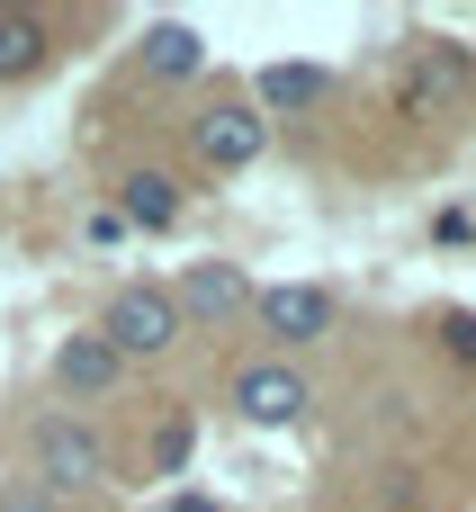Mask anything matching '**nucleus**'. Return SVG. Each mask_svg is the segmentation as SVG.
<instances>
[{"label":"nucleus","instance_id":"obj_2","mask_svg":"<svg viewBox=\"0 0 476 512\" xmlns=\"http://www.w3.org/2000/svg\"><path fill=\"white\" fill-rule=\"evenodd\" d=\"M108 468V450H99V432L90 423H72V414H54V423H36V477L54 486V495H72V486H90Z\"/></svg>","mask_w":476,"mask_h":512},{"label":"nucleus","instance_id":"obj_14","mask_svg":"<svg viewBox=\"0 0 476 512\" xmlns=\"http://www.w3.org/2000/svg\"><path fill=\"white\" fill-rule=\"evenodd\" d=\"M0 512H54V495H36V486H9V495H0Z\"/></svg>","mask_w":476,"mask_h":512},{"label":"nucleus","instance_id":"obj_10","mask_svg":"<svg viewBox=\"0 0 476 512\" xmlns=\"http://www.w3.org/2000/svg\"><path fill=\"white\" fill-rule=\"evenodd\" d=\"M45 54H54V45H45V18H27V9H0V81H27Z\"/></svg>","mask_w":476,"mask_h":512},{"label":"nucleus","instance_id":"obj_5","mask_svg":"<svg viewBox=\"0 0 476 512\" xmlns=\"http://www.w3.org/2000/svg\"><path fill=\"white\" fill-rule=\"evenodd\" d=\"M252 306H261V333H279V342H324L333 333V297L324 288H270Z\"/></svg>","mask_w":476,"mask_h":512},{"label":"nucleus","instance_id":"obj_7","mask_svg":"<svg viewBox=\"0 0 476 512\" xmlns=\"http://www.w3.org/2000/svg\"><path fill=\"white\" fill-rule=\"evenodd\" d=\"M117 369H126V360H117L99 333H72V342L54 351V378H63L72 396H108V387H117Z\"/></svg>","mask_w":476,"mask_h":512},{"label":"nucleus","instance_id":"obj_6","mask_svg":"<svg viewBox=\"0 0 476 512\" xmlns=\"http://www.w3.org/2000/svg\"><path fill=\"white\" fill-rule=\"evenodd\" d=\"M180 315H207V324H225L234 306H252V279L234 270V261H198L189 279H180V297H171Z\"/></svg>","mask_w":476,"mask_h":512},{"label":"nucleus","instance_id":"obj_1","mask_svg":"<svg viewBox=\"0 0 476 512\" xmlns=\"http://www.w3.org/2000/svg\"><path fill=\"white\" fill-rule=\"evenodd\" d=\"M99 342L117 351V360H153V351H171L180 342V306H171V288H117L108 297V324H99Z\"/></svg>","mask_w":476,"mask_h":512},{"label":"nucleus","instance_id":"obj_4","mask_svg":"<svg viewBox=\"0 0 476 512\" xmlns=\"http://www.w3.org/2000/svg\"><path fill=\"white\" fill-rule=\"evenodd\" d=\"M234 405H243V423H261V432H279V423H297L315 396H306V378L297 369H279V360H261V369H243L234 378Z\"/></svg>","mask_w":476,"mask_h":512},{"label":"nucleus","instance_id":"obj_13","mask_svg":"<svg viewBox=\"0 0 476 512\" xmlns=\"http://www.w3.org/2000/svg\"><path fill=\"white\" fill-rule=\"evenodd\" d=\"M441 342H450V360L476 369V315H441Z\"/></svg>","mask_w":476,"mask_h":512},{"label":"nucleus","instance_id":"obj_12","mask_svg":"<svg viewBox=\"0 0 476 512\" xmlns=\"http://www.w3.org/2000/svg\"><path fill=\"white\" fill-rule=\"evenodd\" d=\"M180 468H189V414H171L153 432V477H180Z\"/></svg>","mask_w":476,"mask_h":512},{"label":"nucleus","instance_id":"obj_3","mask_svg":"<svg viewBox=\"0 0 476 512\" xmlns=\"http://www.w3.org/2000/svg\"><path fill=\"white\" fill-rule=\"evenodd\" d=\"M189 144H198V162H207V171H252V162H261V144H270V117H261V108H207Z\"/></svg>","mask_w":476,"mask_h":512},{"label":"nucleus","instance_id":"obj_15","mask_svg":"<svg viewBox=\"0 0 476 512\" xmlns=\"http://www.w3.org/2000/svg\"><path fill=\"white\" fill-rule=\"evenodd\" d=\"M171 512H216V504L207 495H171Z\"/></svg>","mask_w":476,"mask_h":512},{"label":"nucleus","instance_id":"obj_11","mask_svg":"<svg viewBox=\"0 0 476 512\" xmlns=\"http://www.w3.org/2000/svg\"><path fill=\"white\" fill-rule=\"evenodd\" d=\"M324 90H333V81H324L315 63H270V72H261V108H279V117H297V108H315Z\"/></svg>","mask_w":476,"mask_h":512},{"label":"nucleus","instance_id":"obj_8","mask_svg":"<svg viewBox=\"0 0 476 512\" xmlns=\"http://www.w3.org/2000/svg\"><path fill=\"white\" fill-rule=\"evenodd\" d=\"M144 63H153L162 81H189V72L207 63V45H198V27H180V18H162V27H144Z\"/></svg>","mask_w":476,"mask_h":512},{"label":"nucleus","instance_id":"obj_9","mask_svg":"<svg viewBox=\"0 0 476 512\" xmlns=\"http://www.w3.org/2000/svg\"><path fill=\"white\" fill-rule=\"evenodd\" d=\"M126 225H144V234L180 225V180H171V171H135V180H126Z\"/></svg>","mask_w":476,"mask_h":512}]
</instances>
